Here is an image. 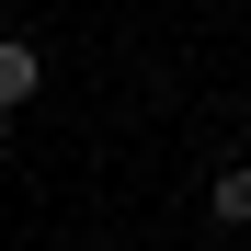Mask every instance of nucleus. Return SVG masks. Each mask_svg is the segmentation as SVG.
<instances>
[{"mask_svg":"<svg viewBox=\"0 0 251 251\" xmlns=\"http://www.w3.org/2000/svg\"><path fill=\"white\" fill-rule=\"evenodd\" d=\"M205 205H217V217H228V228H251V160H228V172H217V183H205Z\"/></svg>","mask_w":251,"mask_h":251,"instance_id":"f257e3e1","label":"nucleus"},{"mask_svg":"<svg viewBox=\"0 0 251 251\" xmlns=\"http://www.w3.org/2000/svg\"><path fill=\"white\" fill-rule=\"evenodd\" d=\"M34 92V46H23V34H0V103H23Z\"/></svg>","mask_w":251,"mask_h":251,"instance_id":"f03ea898","label":"nucleus"},{"mask_svg":"<svg viewBox=\"0 0 251 251\" xmlns=\"http://www.w3.org/2000/svg\"><path fill=\"white\" fill-rule=\"evenodd\" d=\"M0 137H12V103H0Z\"/></svg>","mask_w":251,"mask_h":251,"instance_id":"7ed1b4c3","label":"nucleus"}]
</instances>
